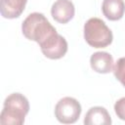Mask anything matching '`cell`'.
I'll use <instances>...</instances> for the list:
<instances>
[{
  "mask_svg": "<svg viewBox=\"0 0 125 125\" xmlns=\"http://www.w3.org/2000/svg\"><path fill=\"white\" fill-rule=\"evenodd\" d=\"M27 0H1L0 13L5 19L19 18L24 11Z\"/></svg>",
  "mask_w": 125,
  "mask_h": 125,
  "instance_id": "30bf717a",
  "label": "cell"
},
{
  "mask_svg": "<svg viewBox=\"0 0 125 125\" xmlns=\"http://www.w3.org/2000/svg\"><path fill=\"white\" fill-rule=\"evenodd\" d=\"M114 112L119 119L125 121V97L119 99L114 104Z\"/></svg>",
  "mask_w": 125,
  "mask_h": 125,
  "instance_id": "7c38bea8",
  "label": "cell"
},
{
  "mask_svg": "<svg viewBox=\"0 0 125 125\" xmlns=\"http://www.w3.org/2000/svg\"><path fill=\"white\" fill-rule=\"evenodd\" d=\"M84 39L94 48H105L111 44L113 35L104 21L91 18L84 24Z\"/></svg>",
  "mask_w": 125,
  "mask_h": 125,
  "instance_id": "3957f363",
  "label": "cell"
},
{
  "mask_svg": "<svg viewBox=\"0 0 125 125\" xmlns=\"http://www.w3.org/2000/svg\"><path fill=\"white\" fill-rule=\"evenodd\" d=\"M75 14V8L70 0H57L51 8L53 19L59 23L64 24L70 21Z\"/></svg>",
  "mask_w": 125,
  "mask_h": 125,
  "instance_id": "8992f818",
  "label": "cell"
},
{
  "mask_svg": "<svg viewBox=\"0 0 125 125\" xmlns=\"http://www.w3.org/2000/svg\"><path fill=\"white\" fill-rule=\"evenodd\" d=\"M21 31L23 36L31 41L41 44L51 35L57 32L56 28L50 23L47 18L41 13L29 14L21 24Z\"/></svg>",
  "mask_w": 125,
  "mask_h": 125,
  "instance_id": "7a4b0ae2",
  "label": "cell"
},
{
  "mask_svg": "<svg viewBox=\"0 0 125 125\" xmlns=\"http://www.w3.org/2000/svg\"><path fill=\"white\" fill-rule=\"evenodd\" d=\"M113 73L115 78L125 87V58L117 60L113 66Z\"/></svg>",
  "mask_w": 125,
  "mask_h": 125,
  "instance_id": "8fae6325",
  "label": "cell"
},
{
  "mask_svg": "<svg viewBox=\"0 0 125 125\" xmlns=\"http://www.w3.org/2000/svg\"><path fill=\"white\" fill-rule=\"evenodd\" d=\"M80 103L71 97L61 99L55 106V116L57 120L62 124L75 123L81 114Z\"/></svg>",
  "mask_w": 125,
  "mask_h": 125,
  "instance_id": "277c9868",
  "label": "cell"
},
{
  "mask_svg": "<svg viewBox=\"0 0 125 125\" xmlns=\"http://www.w3.org/2000/svg\"><path fill=\"white\" fill-rule=\"evenodd\" d=\"M85 125H110L111 117L107 111L103 106H93L91 107L84 118Z\"/></svg>",
  "mask_w": 125,
  "mask_h": 125,
  "instance_id": "ba28073f",
  "label": "cell"
},
{
  "mask_svg": "<svg viewBox=\"0 0 125 125\" xmlns=\"http://www.w3.org/2000/svg\"><path fill=\"white\" fill-rule=\"evenodd\" d=\"M90 65L98 73H109L113 70V58L107 52H96L90 58Z\"/></svg>",
  "mask_w": 125,
  "mask_h": 125,
  "instance_id": "52a82bcc",
  "label": "cell"
},
{
  "mask_svg": "<svg viewBox=\"0 0 125 125\" xmlns=\"http://www.w3.org/2000/svg\"><path fill=\"white\" fill-rule=\"evenodd\" d=\"M39 46L43 55L50 60L62 59L66 54L68 48L65 38L58 32L51 35L48 39L39 44Z\"/></svg>",
  "mask_w": 125,
  "mask_h": 125,
  "instance_id": "5b68a950",
  "label": "cell"
},
{
  "mask_svg": "<svg viewBox=\"0 0 125 125\" xmlns=\"http://www.w3.org/2000/svg\"><path fill=\"white\" fill-rule=\"evenodd\" d=\"M28 111V100L21 93H13L5 99L0 114V124L21 125L24 123V118Z\"/></svg>",
  "mask_w": 125,
  "mask_h": 125,
  "instance_id": "6da1fadb",
  "label": "cell"
},
{
  "mask_svg": "<svg viewBox=\"0 0 125 125\" xmlns=\"http://www.w3.org/2000/svg\"><path fill=\"white\" fill-rule=\"evenodd\" d=\"M104 16L109 21H119L125 13V3L123 0H104L102 4Z\"/></svg>",
  "mask_w": 125,
  "mask_h": 125,
  "instance_id": "9c48e42d",
  "label": "cell"
}]
</instances>
